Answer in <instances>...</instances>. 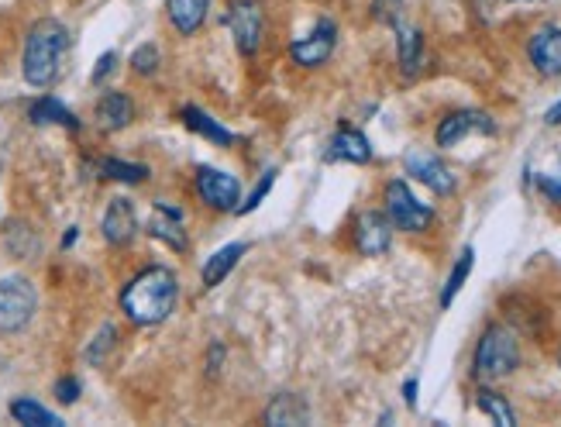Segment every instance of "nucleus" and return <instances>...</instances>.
Here are the masks:
<instances>
[{
  "instance_id": "obj_22",
  "label": "nucleus",
  "mask_w": 561,
  "mask_h": 427,
  "mask_svg": "<svg viewBox=\"0 0 561 427\" xmlns=\"http://www.w3.org/2000/svg\"><path fill=\"white\" fill-rule=\"evenodd\" d=\"M183 121H186V128L197 131V135H204L207 142H214V145H231V142H235V135H231L228 128H221V124L210 118V114H204L200 107H193V104L183 107Z\"/></svg>"
},
{
  "instance_id": "obj_18",
  "label": "nucleus",
  "mask_w": 561,
  "mask_h": 427,
  "mask_svg": "<svg viewBox=\"0 0 561 427\" xmlns=\"http://www.w3.org/2000/svg\"><path fill=\"white\" fill-rule=\"evenodd\" d=\"M396 45H400V69L403 76H417L420 69V56H424V38H420V31L414 25H407V21H396Z\"/></svg>"
},
{
  "instance_id": "obj_11",
  "label": "nucleus",
  "mask_w": 561,
  "mask_h": 427,
  "mask_svg": "<svg viewBox=\"0 0 561 427\" xmlns=\"http://www.w3.org/2000/svg\"><path fill=\"white\" fill-rule=\"evenodd\" d=\"M403 166H407L410 176H417L424 186H431L434 193H441V197H448V193H455V173H451L448 166L438 159V155L431 152H410L407 159H403Z\"/></svg>"
},
{
  "instance_id": "obj_1",
  "label": "nucleus",
  "mask_w": 561,
  "mask_h": 427,
  "mask_svg": "<svg viewBox=\"0 0 561 427\" xmlns=\"http://www.w3.org/2000/svg\"><path fill=\"white\" fill-rule=\"evenodd\" d=\"M176 273L166 266H152L142 269L128 286L121 290V310L128 314V321L142 324V328H152V324H162L176 307Z\"/></svg>"
},
{
  "instance_id": "obj_32",
  "label": "nucleus",
  "mask_w": 561,
  "mask_h": 427,
  "mask_svg": "<svg viewBox=\"0 0 561 427\" xmlns=\"http://www.w3.org/2000/svg\"><path fill=\"white\" fill-rule=\"evenodd\" d=\"M56 400L59 403H76V400H80V383H76L73 376L59 379V383H56Z\"/></svg>"
},
{
  "instance_id": "obj_36",
  "label": "nucleus",
  "mask_w": 561,
  "mask_h": 427,
  "mask_svg": "<svg viewBox=\"0 0 561 427\" xmlns=\"http://www.w3.org/2000/svg\"><path fill=\"white\" fill-rule=\"evenodd\" d=\"M76 238H80V228H69V235H66V238H62V248H69V245H73V242H76Z\"/></svg>"
},
{
  "instance_id": "obj_29",
  "label": "nucleus",
  "mask_w": 561,
  "mask_h": 427,
  "mask_svg": "<svg viewBox=\"0 0 561 427\" xmlns=\"http://www.w3.org/2000/svg\"><path fill=\"white\" fill-rule=\"evenodd\" d=\"M272 183H276V169H269V173L262 176V180H259V186H255V190H252V197H248L245 204L238 207V211H241V214H252L255 207H259L262 200H266V193L272 190Z\"/></svg>"
},
{
  "instance_id": "obj_25",
  "label": "nucleus",
  "mask_w": 561,
  "mask_h": 427,
  "mask_svg": "<svg viewBox=\"0 0 561 427\" xmlns=\"http://www.w3.org/2000/svg\"><path fill=\"white\" fill-rule=\"evenodd\" d=\"M479 410L493 417L500 427L517 424V414H513V407L506 403V397H500V393H493V390H479Z\"/></svg>"
},
{
  "instance_id": "obj_28",
  "label": "nucleus",
  "mask_w": 561,
  "mask_h": 427,
  "mask_svg": "<svg viewBox=\"0 0 561 427\" xmlns=\"http://www.w3.org/2000/svg\"><path fill=\"white\" fill-rule=\"evenodd\" d=\"M131 66H135V73L152 76L155 69H159V49H155L152 42H148V45H138L135 56H131Z\"/></svg>"
},
{
  "instance_id": "obj_16",
  "label": "nucleus",
  "mask_w": 561,
  "mask_h": 427,
  "mask_svg": "<svg viewBox=\"0 0 561 427\" xmlns=\"http://www.w3.org/2000/svg\"><path fill=\"white\" fill-rule=\"evenodd\" d=\"M327 159H334V162H355V166H362V162L372 159V145H369V138H365L362 131L341 128L338 135L331 138Z\"/></svg>"
},
{
  "instance_id": "obj_31",
  "label": "nucleus",
  "mask_w": 561,
  "mask_h": 427,
  "mask_svg": "<svg viewBox=\"0 0 561 427\" xmlns=\"http://www.w3.org/2000/svg\"><path fill=\"white\" fill-rule=\"evenodd\" d=\"M372 7H376V18L389 21V25L403 18V0H372Z\"/></svg>"
},
{
  "instance_id": "obj_35",
  "label": "nucleus",
  "mask_w": 561,
  "mask_h": 427,
  "mask_svg": "<svg viewBox=\"0 0 561 427\" xmlns=\"http://www.w3.org/2000/svg\"><path fill=\"white\" fill-rule=\"evenodd\" d=\"M544 121H548V124H561V100H558L555 107H551V111H548V118H544Z\"/></svg>"
},
{
  "instance_id": "obj_4",
  "label": "nucleus",
  "mask_w": 561,
  "mask_h": 427,
  "mask_svg": "<svg viewBox=\"0 0 561 427\" xmlns=\"http://www.w3.org/2000/svg\"><path fill=\"white\" fill-rule=\"evenodd\" d=\"M35 307H38V293L25 276L0 279V331L4 335L28 328V321L35 317Z\"/></svg>"
},
{
  "instance_id": "obj_17",
  "label": "nucleus",
  "mask_w": 561,
  "mask_h": 427,
  "mask_svg": "<svg viewBox=\"0 0 561 427\" xmlns=\"http://www.w3.org/2000/svg\"><path fill=\"white\" fill-rule=\"evenodd\" d=\"M28 121L31 124H62V128H69V131H80V118H76L59 97H49V93L28 107Z\"/></svg>"
},
{
  "instance_id": "obj_8",
  "label": "nucleus",
  "mask_w": 561,
  "mask_h": 427,
  "mask_svg": "<svg viewBox=\"0 0 561 427\" xmlns=\"http://www.w3.org/2000/svg\"><path fill=\"white\" fill-rule=\"evenodd\" d=\"M469 135H496V121L482 111H455L438 124V145L451 149Z\"/></svg>"
},
{
  "instance_id": "obj_14",
  "label": "nucleus",
  "mask_w": 561,
  "mask_h": 427,
  "mask_svg": "<svg viewBox=\"0 0 561 427\" xmlns=\"http://www.w3.org/2000/svg\"><path fill=\"white\" fill-rule=\"evenodd\" d=\"M148 235L166 242L176 252H186V231H183V211L166 200H159L152 211V221H148Z\"/></svg>"
},
{
  "instance_id": "obj_12",
  "label": "nucleus",
  "mask_w": 561,
  "mask_h": 427,
  "mask_svg": "<svg viewBox=\"0 0 561 427\" xmlns=\"http://www.w3.org/2000/svg\"><path fill=\"white\" fill-rule=\"evenodd\" d=\"M100 228H104L107 245H128L131 238H135V231H138L135 204H131V200H124V197H114L111 204H107Z\"/></svg>"
},
{
  "instance_id": "obj_2",
  "label": "nucleus",
  "mask_w": 561,
  "mask_h": 427,
  "mask_svg": "<svg viewBox=\"0 0 561 427\" xmlns=\"http://www.w3.org/2000/svg\"><path fill=\"white\" fill-rule=\"evenodd\" d=\"M69 52V31L62 21L56 18H45L38 21L35 28L28 31V42H25V59H21V69H25V80L31 87L45 90L56 83L62 56Z\"/></svg>"
},
{
  "instance_id": "obj_20",
  "label": "nucleus",
  "mask_w": 561,
  "mask_h": 427,
  "mask_svg": "<svg viewBox=\"0 0 561 427\" xmlns=\"http://www.w3.org/2000/svg\"><path fill=\"white\" fill-rule=\"evenodd\" d=\"M245 252H248V245L235 242V245H224L221 252L210 255V259L204 262V273H200V276H204V286H207V290H214V286H221L224 279H228L231 269L238 266V259H241V255H245Z\"/></svg>"
},
{
  "instance_id": "obj_19",
  "label": "nucleus",
  "mask_w": 561,
  "mask_h": 427,
  "mask_svg": "<svg viewBox=\"0 0 561 427\" xmlns=\"http://www.w3.org/2000/svg\"><path fill=\"white\" fill-rule=\"evenodd\" d=\"M210 0H166V14L179 35H193L207 18Z\"/></svg>"
},
{
  "instance_id": "obj_13",
  "label": "nucleus",
  "mask_w": 561,
  "mask_h": 427,
  "mask_svg": "<svg viewBox=\"0 0 561 427\" xmlns=\"http://www.w3.org/2000/svg\"><path fill=\"white\" fill-rule=\"evenodd\" d=\"M534 69L541 76H561V28H541L527 45Z\"/></svg>"
},
{
  "instance_id": "obj_15",
  "label": "nucleus",
  "mask_w": 561,
  "mask_h": 427,
  "mask_svg": "<svg viewBox=\"0 0 561 427\" xmlns=\"http://www.w3.org/2000/svg\"><path fill=\"white\" fill-rule=\"evenodd\" d=\"M97 121L104 131H121L135 121V104H131L128 93L121 90H107L97 104Z\"/></svg>"
},
{
  "instance_id": "obj_33",
  "label": "nucleus",
  "mask_w": 561,
  "mask_h": 427,
  "mask_svg": "<svg viewBox=\"0 0 561 427\" xmlns=\"http://www.w3.org/2000/svg\"><path fill=\"white\" fill-rule=\"evenodd\" d=\"M114 66H118V52H104V56L97 59V69H93L90 80H93V83H104L107 76L114 73Z\"/></svg>"
},
{
  "instance_id": "obj_10",
  "label": "nucleus",
  "mask_w": 561,
  "mask_h": 427,
  "mask_svg": "<svg viewBox=\"0 0 561 427\" xmlns=\"http://www.w3.org/2000/svg\"><path fill=\"white\" fill-rule=\"evenodd\" d=\"M389 242H393V221H389L386 214L379 211H365L358 214L355 221V245L362 255H369V259H376V255H383Z\"/></svg>"
},
{
  "instance_id": "obj_24",
  "label": "nucleus",
  "mask_w": 561,
  "mask_h": 427,
  "mask_svg": "<svg viewBox=\"0 0 561 427\" xmlns=\"http://www.w3.org/2000/svg\"><path fill=\"white\" fill-rule=\"evenodd\" d=\"M472 266H475V252H472V248H465V252L458 255L455 269H451L448 283H444V290H441V307H451V300L458 297V290H462V286H465V279H469Z\"/></svg>"
},
{
  "instance_id": "obj_5",
  "label": "nucleus",
  "mask_w": 561,
  "mask_h": 427,
  "mask_svg": "<svg viewBox=\"0 0 561 427\" xmlns=\"http://www.w3.org/2000/svg\"><path fill=\"white\" fill-rule=\"evenodd\" d=\"M386 217L393 221V228L410 231V235H420V231L431 228L434 211L427 204H420L403 180H393L386 186Z\"/></svg>"
},
{
  "instance_id": "obj_7",
  "label": "nucleus",
  "mask_w": 561,
  "mask_h": 427,
  "mask_svg": "<svg viewBox=\"0 0 561 427\" xmlns=\"http://www.w3.org/2000/svg\"><path fill=\"white\" fill-rule=\"evenodd\" d=\"M197 193L207 207H214V211H238V204H241V183L231 173H224V169L200 166Z\"/></svg>"
},
{
  "instance_id": "obj_3",
  "label": "nucleus",
  "mask_w": 561,
  "mask_h": 427,
  "mask_svg": "<svg viewBox=\"0 0 561 427\" xmlns=\"http://www.w3.org/2000/svg\"><path fill=\"white\" fill-rule=\"evenodd\" d=\"M520 366V341L506 324H493L486 328V335L479 338L475 348V376L479 379H503Z\"/></svg>"
},
{
  "instance_id": "obj_6",
  "label": "nucleus",
  "mask_w": 561,
  "mask_h": 427,
  "mask_svg": "<svg viewBox=\"0 0 561 427\" xmlns=\"http://www.w3.org/2000/svg\"><path fill=\"white\" fill-rule=\"evenodd\" d=\"M224 21L235 35L241 56H255L262 45V35H266V11H262L259 0H231Z\"/></svg>"
},
{
  "instance_id": "obj_30",
  "label": "nucleus",
  "mask_w": 561,
  "mask_h": 427,
  "mask_svg": "<svg viewBox=\"0 0 561 427\" xmlns=\"http://www.w3.org/2000/svg\"><path fill=\"white\" fill-rule=\"evenodd\" d=\"M537 186H541V193L551 200V204H561V159H558L555 173H541V176H537Z\"/></svg>"
},
{
  "instance_id": "obj_23",
  "label": "nucleus",
  "mask_w": 561,
  "mask_h": 427,
  "mask_svg": "<svg viewBox=\"0 0 561 427\" xmlns=\"http://www.w3.org/2000/svg\"><path fill=\"white\" fill-rule=\"evenodd\" d=\"M11 417L18 424L25 427H62V417L52 414V410H45L42 403H35L31 397H21L11 403Z\"/></svg>"
},
{
  "instance_id": "obj_26",
  "label": "nucleus",
  "mask_w": 561,
  "mask_h": 427,
  "mask_svg": "<svg viewBox=\"0 0 561 427\" xmlns=\"http://www.w3.org/2000/svg\"><path fill=\"white\" fill-rule=\"evenodd\" d=\"M100 173H104L107 180H118V183H145L148 180V166L121 162V159H104L100 162Z\"/></svg>"
},
{
  "instance_id": "obj_9",
  "label": "nucleus",
  "mask_w": 561,
  "mask_h": 427,
  "mask_svg": "<svg viewBox=\"0 0 561 427\" xmlns=\"http://www.w3.org/2000/svg\"><path fill=\"white\" fill-rule=\"evenodd\" d=\"M334 42H338V28H334L331 21H321L307 38H296L290 45V56L293 62H300V66H307V69L324 66L334 52Z\"/></svg>"
},
{
  "instance_id": "obj_21",
  "label": "nucleus",
  "mask_w": 561,
  "mask_h": 427,
  "mask_svg": "<svg viewBox=\"0 0 561 427\" xmlns=\"http://www.w3.org/2000/svg\"><path fill=\"white\" fill-rule=\"evenodd\" d=\"M310 421V410L307 403L293 393H279L276 400L266 407V424L272 427H286V424H307Z\"/></svg>"
},
{
  "instance_id": "obj_34",
  "label": "nucleus",
  "mask_w": 561,
  "mask_h": 427,
  "mask_svg": "<svg viewBox=\"0 0 561 427\" xmlns=\"http://www.w3.org/2000/svg\"><path fill=\"white\" fill-rule=\"evenodd\" d=\"M403 397H407L410 407H417V379H407V386H403Z\"/></svg>"
},
{
  "instance_id": "obj_27",
  "label": "nucleus",
  "mask_w": 561,
  "mask_h": 427,
  "mask_svg": "<svg viewBox=\"0 0 561 427\" xmlns=\"http://www.w3.org/2000/svg\"><path fill=\"white\" fill-rule=\"evenodd\" d=\"M114 345H118V328H114V324H104V328L97 331V338H93V345L87 348V359L93 366H104L107 352H111Z\"/></svg>"
}]
</instances>
